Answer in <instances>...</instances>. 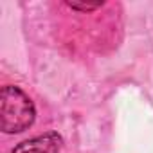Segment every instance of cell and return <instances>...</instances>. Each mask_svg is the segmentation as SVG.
I'll use <instances>...</instances> for the list:
<instances>
[{"label":"cell","mask_w":153,"mask_h":153,"mask_svg":"<svg viewBox=\"0 0 153 153\" xmlns=\"http://www.w3.org/2000/svg\"><path fill=\"white\" fill-rule=\"evenodd\" d=\"M36 119V108L31 97L15 85L0 90V128L4 133L25 131Z\"/></svg>","instance_id":"6da1fadb"},{"label":"cell","mask_w":153,"mask_h":153,"mask_svg":"<svg viewBox=\"0 0 153 153\" xmlns=\"http://www.w3.org/2000/svg\"><path fill=\"white\" fill-rule=\"evenodd\" d=\"M61 146H63L61 135L58 131H47L43 135L20 142L11 153H59Z\"/></svg>","instance_id":"7a4b0ae2"},{"label":"cell","mask_w":153,"mask_h":153,"mask_svg":"<svg viewBox=\"0 0 153 153\" xmlns=\"http://www.w3.org/2000/svg\"><path fill=\"white\" fill-rule=\"evenodd\" d=\"M67 6H68L70 9H76V11L90 13V11L101 9V7H103V2H96V4H87V2H67Z\"/></svg>","instance_id":"3957f363"}]
</instances>
